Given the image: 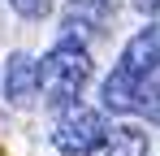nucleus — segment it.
<instances>
[{"mask_svg":"<svg viewBox=\"0 0 160 156\" xmlns=\"http://www.w3.org/2000/svg\"><path fill=\"white\" fill-rule=\"evenodd\" d=\"M91 82V52L78 39H61L43 61H39V96L52 108H74L82 87Z\"/></svg>","mask_w":160,"mask_h":156,"instance_id":"nucleus-1","label":"nucleus"},{"mask_svg":"<svg viewBox=\"0 0 160 156\" xmlns=\"http://www.w3.org/2000/svg\"><path fill=\"white\" fill-rule=\"evenodd\" d=\"M138 113L160 126V74L152 78V82H143V91H138Z\"/></svg>","mask_w":160,"mask_h":156,"instance_id":"nucleus-7","label":"nucleus"},{"mask_svg":"<svg viewBox=\"0 0 160 156\" xmlns=\"http://www.w3.org/2000/svg\"><path fill=\"white\" fill-rule=\"evenodd\" d=\"M22 18H30V22H39V18H48L52 13V0H9Z\"/></svg>","mask_w":160,"mask_h":156,"instance_id":"nucleus-8","label":"nucleus"},{"mask_svg":"<svg viewBox=\"0 0 160 156\" xmlns=\"http://www.w3.org/2000/svg\"><path fill=\"white\" fill-rule=\"evenodd\" d=\"M108 139V126H104V113L100 108H87V104H74L56 117V130H52V143L56 152L65 156H95Z\"/></svg>","mask_w":160,"mask_h":156,"instance_id":"nucleus-2","label":"nucleus"},{"mask_svg":"<svg viewBox=\"0 0 160 156\" xmlns=\"http://www.w3.org/2000/svg\"><path fill=\"white\" fill-rule=\"evenodd\" d=\"M112 18V0H69L65 9V39H95Z\"/></svg>","mask_w":160,"mask_h":156,"instance_id":"nucleus-4","label":"nucleus"},{"mask_svg":"<svg viewBox=\"0 0 160 156\" xmlns=\"http://www.w3.org/2000/svg\"><path fill=\"white\" fill-rule=\"evenodd\" d=\"M112 70L126 74L134 87L143 91V82H152V78L160 74V22H147V26H143L130 44L121 48V56H117Z\"/></svg>","mask_w":160,"mask_h":156,"instance_id":"nucleus-3","label":"nucleus"},{"mask_svg":"<svg viewBox=\"0 0 160 156\" xmlns=\"http://www.w3.org/2000/svg\"><path fill=\"white\" fill-rule=\"evenodd\" d=\"M4 96L13 104H30L39 96V61L26 52H13L4 65Z\"/></svg>","mask_w":160,"mask_h":156,"instance_id":"nucleus-5","label":"nucleus"},{"mask_svg":"<svg viewBox=\"0 0 160 156\" xmlns=\"http://www.w3.org/2000/svg\"><path fill=\"white\" fill-rule=\"evenodd\" d=\"M95 156H147V134L138 126H112Z\"/></svg>","mask_w":160,"mask_h":156,"instance_id":"nucleus-6","label":"nucleus"},{"mask_svg":"<svg viewBox=\"0 0 160 156\" xmlns=\"http://www.w3.org/2000/svg\"><path fill=\"white\" fill-rule=\"evenodd\" d=\"M134 9L147 13V18H160V0H134Z\"/></svg>","mask_w":160,"mask_h":156,"instance_id":"nucleus-9","label":"nucleus"}]
</instances>
